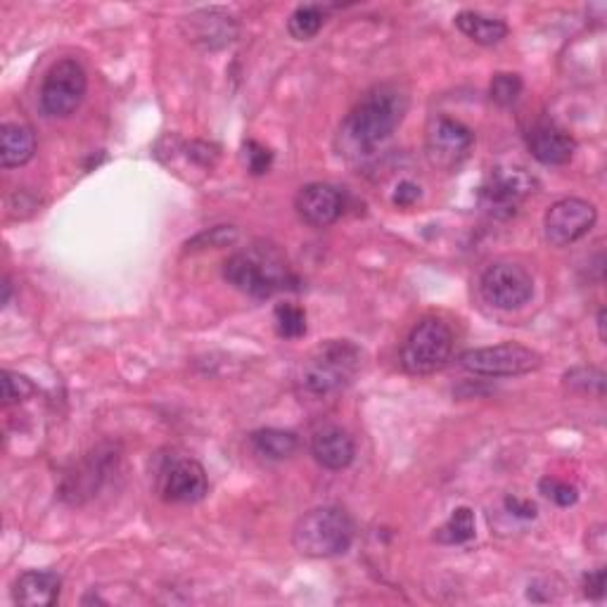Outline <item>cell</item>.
<instances>
[{"mask_svg":"<svg viewBox=\"0 0 607 607\" xmlns=\"http://www.w3.org/2000/svg\"><path fill=\"white\" fill-rule=\"evenodd\" d=\"M409 110V95L394 83L370 89L346 114L340 126V150L344 154L366 157L378 150L401 126Z\"/></svg>","mask_w":607,"mask_h":607,"instance_id":"cell-1","label":"cell"},{"mask_svg":"<svg viewBox=\"0 0 607 607\" xmlns=\"http://www.w3.org/2000/svg\"><path fill=\"white\" fill-rule=\"evenodd\" d=\"M539 489L548 501H553L560 508H570V505H574L576 499H580V491H576L574 484L556 480V477H543L539 482Z\"/></svg>","mask_w":607,"mask_h":607,"instance_id":"cell-27","label":"cell"},{"mask_svg":"<svg viewBox=\"0 0 607 607\" xmlns=\"http://www.w3.org/2000/svg\"><path fill=\"white\" fill-rule=\"evenodd\" d=\"M454 354V332L449 323L437 316H427L415 323L403 342L401 366L411 375H432L442 370Z\"/></svg>","mask_w":607,"mask_h":607,"instance_id":"cell-5","label":"cell"},{"mask_svg":"<svg viewBox=\"0 0 607 607\" xmlns=\"http://www.w3.org/2000/svg\"><path fill=\"white\" fill-rule=\"evenodd\" d=\"M527 148L537 162L546 167L568 164L576 152V140L556 122H537L527 134Z\"/></svg>","mask_w":607,"mask_h":607,"instance_id":"cell-15","label":"cell"},{"mask_svg":"<svg viewBox=\"0 0 607 607\" xmlns=\"http://www.w3.org/2000/svg\"><path fill=\"white\" fill-rule=\"evenodd\" d=\"M480 290L491 307L515 311L523 309L534 297V278L525 266L513 262H496L482 273Z\"/></svg>","mask_w":607,"mask_h":607,"instance_id":"cell-10","label":"cell"},{"mask_svg":"<svg viewBox=\"0 0 607 607\" xmlns=\"http://www.w3.org/2000/svg\"><path fill=\"white\" fill-rule=\"evenodd\" d=\"M537 181L525 169L499 167L480 187V205L496 219H511L517 207L534 193Z\"/></svg>","mask_w":607,"mask_h":607,"instance_id":"cell-9","label":"cell"},{"mask_svg":"<svg viewBox=\"0 0 607 607\" xmlns=\"http://www.w3.org/2000/svg\"><path fill=\"white\" fill-rule=\"evenodd\" d=\"M34 394V385L28 382L24 375H18L12 370L3 373V403L5 406H12V403H20Z\"/></svg>","mask_w":607,"mask_h":607,"instance_id":"cell-28","label":"cell"},{"mask_svg":"<svg viewBox=\"0 0 607 607\" xmlns=\"http://www.w3.org/2000/svg\"><path fill=\"white\" fill-rule=\"evenodd\" d=\"M360 370V350L350 340H328L301 360L297 373L299 394L330 399L350 387Z\"/></svg>","mask_w":607,"mask_h":607,"instance_id":"cell-2","label":"cell"},{"mask_svg":"<svg viewBox=\"0 0 607 607\" xmlns=\"http://www.w3.org/2000/svg\"><path fill=\"white\" fill-rule=\"evenodd\" d=\"M105 454L95 451V456L85 458L81 466L69 472L62 482V499H67L69 503H81L83 499L93 496L100 482L105 480L107 472V458H103Z\"/></svg>","mask_w":607,"mask_h":607,"instance_id":"cell-18","label":"cell"},{"mask_svg":"<svg viewBox=\"0 0 607 607\" xmlns=\"http://www.w3.org/2000/svg\"><path fill=\"white\" fill-rule=\"evenodd\" d=\"M523 93V79L517 75H496L489 85V98L501 107H511Z\"/></svg>","mask_w":607,"mask_h":607,"instance_id":"cell-26","label":"cell"},{"mask_svg":"<svg viewBox=\"0 0 607 607\" xmlns=\"http://www.w3.org/2000/svg\"><path fill=\"white\" fill-rule=\"evenodd\" d=\"M311 456L318 466L332 472L350 468L356 458L354 437L340 425L318 427L311 437Z\"/></svg>","mask_w":607,"mask_h":607,"instance_id":"cell-16","label":"cell"},{"mask_svg":"<svg viewBox=\"0 0 607 607\" xmlns=\"http://www.w3.org/2000/svg\"><path fill=\"white\" fill-rule=\"evenodd\" d=\"M598 211L586 199L565 197L548 207L543 216V233L553 248H568V244L582 240L591 228L596 226Z\"/></svg>","mask_w":607,"mask_h":607,"instance_id":"cell-11","label":"cell"},{"mask_svg":"<svg viewBox=\"0 0 607 607\" xmlns=\"http://www.w3.org/2000/svg\"><path fill=\"white\" fill-rule=\"evenodd\" d=\"M10 293H12V285H10V280L5 278V280H3V304L10 301Z\"/></svg>","mask_w":607,"mask_h":607,"instance_id":"cell-34","label":"cell"},{"mask_svg":"<svg viewBox=\"0 0 607 607\" xmlns=\"http://www.w3.org/2000/svg\"><path fill=\"white\" fill-rule=\"evenodd\" d=\"M460 366L468 373L484 375V378H515V375H527L541 368V354L525 344L503 342L466 352L460 356Z\"/></svg>","mask_w":607,"mask_h":607,"instance_id":"cell-7","label":"cell"},{"mask_svg":"<svg viewBox=\"0 0 607 607\" xmlns=\"http://www.w3.org/2000/svg\"><path fill=\"white\" fill-rule=\"evenodd\" d=\"M62 580L50 570H28L12 586V600L26 607H50L60 598Z\"/></svg>","mask_w":607,"mask_h":607,"instance_id":"cell-17","label":"cell"},{"mask_svg":"<svg viewBox=\"0 0 607 607\" xmlns=\"http://www.w3.org/2000/svg\"><path fill=\"white\" fill-rule=\"evenodd\" d=\"M244 162H248V169L254 173V176H264L273 164V152L264 148L262 142L248 140L244 142Z\"/></svg>","mask_w":607,"mask_h":607,"instance_id":"cell-29","label":"cell"},{"mask_svg":"<svg viewBox=\"0 0 607 607\" xmlns=\"http://www.w3.org/2000/svg\"><path fill=\"white\" fill-rule=\"evenodd\" d=\"M181 28L187 41L211 50L233 43L240 32L233 14H228L221 8H205L191 12L187 18H183Z\"/></svg>","mask_w":607,"mask_h":607,"instance_id":"cell-13","label":"cell"},{"mask_svg":"<svg viewBox=\"0 0 607 607\" xmlns=\"http://www.w3.org/2000/svg\"><path fill=\"white\" fill-rule=\"evenodd\" d=\"M417 199H421V185H415L413 181H401V183L397 185L394 197H392L394 205L401 207V209L413 207Z\"/></svg>","mask_w":607,"mask_h":607,"instance_id":"cell-30","label":"cell"},{"mask_svg":"<svg viewBox=\"0 0 607 607\" xmlns=\"http://www.w3.org/2000/svg\"><path fill=\"white\" fill-rule=\"evenodd\" d=\"M565 385L574 392L582 394H596L603 399L605 394V373L598 368H574L565 375Z\"/></svg>","mask_w":607,"mask_h":607,"instance_id":"cell-25","label":"cell"},{"mask_svg":"<svg viewBox=\"0 0 607 607\" xmlns=\"http://www.w3.org/2000/svg\"><path fill=\"white\" fill-rule=\"evenodd\" d=\"M276 330L283 340H299L307 335V313L295 304H280L276 309Z\"/></svg>","mask_w":607,"mask_h":607,"instance_id":"cell-24","label":"cell"},{"mask_svg":"<svg viewBox=\"0 0 607 607\" xmlns=\"http://www.w3.org/2000/svg\"><path fill=\"white\" fill-rule=\"evenodd\" d=\"M505 511H508L511 515L515 517H523V519H534L537 517V505H534L531 501L527 499H519V496H505Z\"/></svg>","mask_w":607,"mask_h":607,"instance_id":"cell-31","label":"cell"},{"mask_svg":"<svg viewBox=\"0 0 607 607\" xmlns=\"http://www.w3.org/2000/svg\"><path fill=\"white\" fill-rule=\"evenodd\" d=\"M598 330H600V340L605 342V311H598Z\"/></svg>","mask_w":607,"mask_h":607,"instance_id":"cell-33","label":"cell"},{"mask_svg":"<svg viewBox=\"0 0 607 607\" xmlns=\"http://www.w3.org/2000/svg\"><path fill=\"white\" fill-rule=\"evenodd\" d=\"M584 594L594 600L605 596V568H598L596 572H588L584 576Z\"/></svg>","mask_w":607,"mask_h":607,"instance_id":"cell-32","label":"cell"},{"mask_svg":"<svg viewBox=\"0 0 607 607\" xmlns=\"http://www.w3.org/2000/svg\"><path fill=\"white\" fill-rule=\"evenodd\" d=\"M209 480L195 458H171L159 474V496L167 503H197L207 496Z\"/></svg>","mask_w":607,"mask_h":607,"instance_id":"cell-12","label":"cell"},{"mask_svg":"<svg viewBox=\"0 0 607 607\" xmlns=\"http://www.w3.org/2000/svg\"><path fill=\"white\" fill-rule=\"evenodd\" d=\"M295 209L299 214V219L307 226L325 228L330 224H335L342 216L344 197L340 193V187L335 185L309 183L297 193Z\"/></svg>","mask_w":607,"mask_h":607,"instance_id":"cell-14","label":"cell"},{"mask_svg":"<svg viewBox=\"0 0 607 607\" xmlns=\"http://www.w3.org/2000/svg\"><path fill=\"white\" fill-rule=\"evenodd\" d=\"M85 91H89V77L83 65L75 57L57 60L41 83V112L50 119H67L81 107Z\"/></svg>","mask_w":607,"mask_h":607,"instance_id":"cell-6","label":"cell"},{"mask_svg":"<svg viewBox=\"0 0 607 607\" xmlns=\"http://www.w3.org/2000/svg\"><path fill=\"white\" fill-rule=\"evenodd\" d=\"M325 24V12L321 5H299L290 20H287V32L297 41H309L318 32H321Z\"/></svg>","mask_w":607,"mask_h":607,"instance_id":"cell-23","label":"cell"},{"mask_svg":"<svg viewBox=\"0 0 607 607\" xmlns=\"http://www.w3.org/2000/svg\"><path fill=\"white\" fill-rule=\"evenodd\" d=\"M356 537L352 515L337 505H321L297 519L293 546L307 558H335L350 551Z\"/></svg>","mask_w":607,"mask_h":607,"instance_id":"cell-4","label":"cell"},{"mask_svg":"<svg viewBox=\"0 0 607 607\" xmlns=\"http://www.w3.org/2000/svg\"><path fill=\"white\" fill-rule=\"evenodd\" d=\"M252 446L259 456H264L268 460H285L297 454L299 449V439L295 432L287 430H276V427H266V430H256L252 435Z\"/></svg>","mask_w":607,"mask_h":607,"instance_id":"cell-21","label":"cell"},{"mask_svg":"<svg viewBox=\"0 0 607 607\" xmlns=\"http://www.w3.org/2000/svg\"><path fill=\"white\" fill-rule=\"evenodd\" d=\"M226 280L236 290L254 299H266L283 290H290L297 283L285 254L268 242H256L248 250H240L226 259L224 264Z\"/></svg>","mask_w":607,"mask_h":607,"instance_id":"cell-3","label":"cell"},{"mask_svg":"<svg viewBox=\"0 0 607 607\" xmlns=\"http://www.w3.org/2000/svg\"><path fill=\"white\" fill-rule=\"evenodd\" d=\"M456 26L470 41L480 43V46H496V43H501L505 36H508V24L501 20H494V18H486V14L472 12V10L458 12Z\"/></svg>","mask_w":607,"mask_h":607,"instance_id":"cell-20","label":"cell"},{"mask_svg":"<svg viewBox=\"0 0 607 607\" xmlns=\"http://www.w3.org/2000/svg\"><path fill=\"white\" fill-rule=\"evenodd\" d=\"M435 539L444 546H458L474 539V513L468 505H460V508H456L451 517L446 519V525L437 529Z\"/></svg>","mask_w":607,"mask_h":607,"instance_id":"cell-22","label":"cell"},{"mask_svg":"<svg viewBox=\"0 0 607 607\" xmlns=\"http://www.w3.org/2000/svg\"><path fill=\"white\" fill-rule=\"evenodd\" d=\"M472 146H474L472 128L454 117L439 114V117H435L427 124L425 154H427V162L437 171H444V173L456 171L468 159Z\"/></svg>","mask_w":607,"mask_h":607,"instance_id":"cell-8","label":"cell"},{"mask_svg":"<svg viewBox=\"0 0 607 607\" xmlns=\"http://www.w3.org/2000/svg\"><path fill=\"white\" fill-rule=\"evenodd\" d=\"M36 154V136L24 124H3L0 128V164L3 169H18L32 162Z\"/></svg>","mask_w":607,"mask_h":607,"instance_id":"cell-19","label":"cell"}]
</instances>
